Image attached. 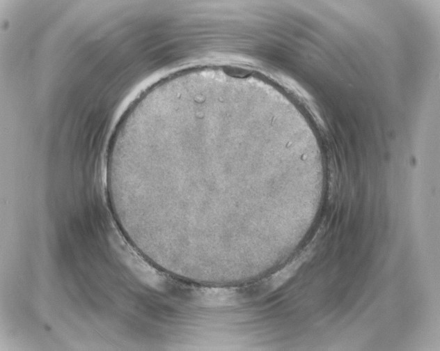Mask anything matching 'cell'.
I'll return each mask as SVG.
<instances>
[{
    "instance_id": "6da1fadb",
    "label": "cell",
    "mask_w": 440,
    "mask_h": 351,
    "mask_svg": "<svg viewBox=\"0 0 440 351\" xmlns=\"http://www.w3.org/2000/svg\"><path fill=\"white\" fill-rule=\"evenodd\" d=\"M251 174L242 150L205 149L152 155L142 181L156 216L171 236L191 232L210 237L211 232L212 237L233 231L232 215L238 219V201L243 204Z\"/></svg>"
}]
</instances>
